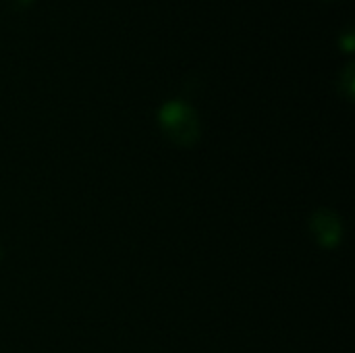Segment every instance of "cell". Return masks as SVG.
Listing matches in <instances>:
<instances>
[{
	"label": "cell",
	"mask_w": 355,
	"mask_h": 353,
	"mask_svg": "<svg viewBox=\"0 0 355 353\" xmlns=\"http://www.w3.org/2000/svg\"><path fill=\"white\" fill-rule=\"evenodd\" d=\"M158 125L168 141L181 148H191L202 135L200 117L185 100H168L158 108Z\"/></svg>",
	"instance_id": "cell-1"
},
{
	"label": "cell",
	"mask_w": 355,
	"mask_h": 353,
	"mask_svg": "<svg viewBox=\"0 0 355 353\" xmlns=\"http://www.w3.org/2000/svg\"><path fill=\"white\" fill-rule=\"evenodd\" d=\"M310 233L316 239V243L324 250H335L343 239V221L341 216L331 208H318L310 216Z\"/></svg>",
	"instance_id": "cell-2"
},
{
	"label": "cell",
	"mask_w": 355,
	"mask_h": 353,
	"mask_svg": "<svg viewBox=\"0 0 355 353\" xmlns=\"http://www.w3.org/2000/svg\"><path fill=\"white\" fill-rule=\"evenodd\" d=\"M339 89L341 94L347 98V100H354V92H355V64L349 60L343 71L339 73Z\"/></svg>",
	"instance_id": "cell-3"
},
{
	"label": "cell",
	"mask_w": 355,
	"mask_h": 353,
	"mask_svg": "<svg viewBox=\"0 0 355 353\" xmlns=\"http://www.w3.org/2000/svg\"><path fill=\"white\" fill-rule=\"evenodd\" d=\"M339 44H341L347 52H352V50H354L355 35L352 27H345V31H343V33H339Z\"/></svg>",
	"instance_id": "cell-4"
},
{
	"label": "cell",
	"mask_w": 355,
	"mask_h": 353,
	"mask_svg": "<svg viewBox=\"0 0 355 353\" xmlns=\"http://www.w3.org/2000/svg\"><path fill=\"white\" fill-rule=\"evenodd\" d=\"M0 260H2V248H0Z\"/></svg>",
	"instance_id": "cell-5"
}]
</instances>
